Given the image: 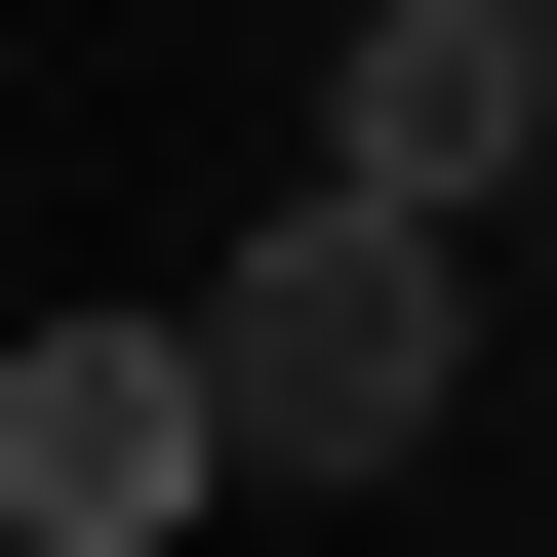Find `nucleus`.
Wrapping results in <instances>:
<instances>
[{
    "label": "nucleus",
    "mask_w": 557,
    "mask_h": 557,
    "mask_svg": "<svg viewBox=\"0 0 557 557\" xmlns=\"http://www.w3.org/2000/svg\"><path fill=\"white\" fill-rule=\"evenodd\" d=\"M199 359H239V438L278 478H398V438H478V359H518V319H478V199H278L239 278H199Z\"/></svg>",
    "instance_id": "obj_1"
},
{
    "label": "nucleus",
    "mask_w": 557,
    "mask_h": 557,
    "mask_svg": "<svg viewBox=\"0 0 557 557\" xmlns=\"http://www.w3.org/2000/svg\"><path fill=\"white\" fill-rule=\"evenodd\" d=\"M239 359H199V278H160V319H0V557H199V518H239Z\"/></svg>",
    "instance_id": "obj_2"
},
{
    "label": "nucleus",
    "mask_w": 557,
    "mask_h": 557,
    "mask_svg": "<svg viewBox=\"0 0 557 557\" xmlns=\"http://www.w3.org/2000/svg\"><path fill=\"white\" fill-rule=\"evenodd\" d=\"M319 160L359 199H557V0H359L319 40Z\"/></svg>",
    "instance_id": "obj_3"
}]
</instances>
